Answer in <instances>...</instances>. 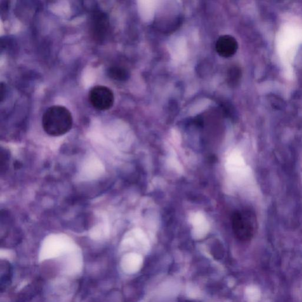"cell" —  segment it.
Instances as JSON below:
<instances>
[{"label":"cell","mask_w":302,"mask_h":302,"mask_svg":"<svg viewBox=\"0 0 302 302\" xmlns=\"http://www.w3.org/2000/svg\"><path fill=\"white\" fill-rule=\"evenodd\" d=\"M71 113L62 106H53L46 111L42 118V127L46 133L53 137H59L72 129Z\"/></svg>","instance_id":"1"},{"label":"cell","mask_w":302,"mask_h":302,"mask_svg":"<svg viewBox=\"0 0 302 302\" xmlns=\"http://www.w3.org/2000/svg\"><path fill=\"white\" fill-rule=\"evenodd\" d=\"M234 234L239 240L247 241L254 235L256 220L254 213L249 209L235 212L231 219Z\"/></svg>","instance_id":"2"},{"label":"cell","mask_w":302,"mask_h":302,"mask_svg":"<svg viewBox=\"0 0 302 302\" xmlns=\"http://www.w3.org/2000/svg\"><path fill=\"white\" fill-rule=\"evenodd\" d=\"M110 31V22L107 14L96 11L92 14L89 24V33L94 42L100 43L107 39Z\"/></svg>","instance_id":"3"},{"label":"cell","mask_w":302,"mask_h":302,"mask_svg":"<svg viewBox=\"0 0 302 302\" xmlns=\"http://www.w3.org/2000/svg\"><path fill=\"white\" fill-rule=\"evenodd\" d=\"M89 100L92 107L99 111H107L112 107L114 94L111 89L104 86H94L89 94Z\"/></svg>","instance_id":"4"},{"label":"cell","mask_w":302,"mask_h":302,"mask_svg":"<svg viewBox=\"0 0 302 302\" xmlns=\"http://www.w3.org/2000/svg\"><path fill=\"white\" fill-rule=\"evenodd\" d=\"M218 54L223 58H231L235 55L238 49V43L235 37L224 35L219 38L216 45Z\"/></svg>","instance_id":"5"},{"label":"cell","mask_w":302,"mask_h":302,"mask_svg":"<svg viewBox=\"0 0 302 302\" xmlns=\"http://www.w3.org/2000/svg\"><path fill=\"white\" fill-rule=\"evenodd\" d=\"M13 274V266L6 260L0 261V290L3 293L12 284Z\"/></svg>","instance_id":"6"},{"label":"cell","mask_w":302,"mask_h":302,"mask_svg":"<svg viewBox=\"0 0 302 302\" xmlns=\"http://www.w3.org/2000/svg\"><path fill=\"white\" fill-rule=\"evenodd\" d=\"M41 282L40 280L35 281L32 284L29 285L27 288H24L23 292L18 294L17 302H25L31 300V299L39 293L41 290Z\"/></svg>","instance_id":"7"},{"label":"cell","mask_w":302,"mask_h":302,"mask_svg":"<svg viewBox=\"0 0 302 302\" xmlns=\"http://www.w3.org/2000/svg\"><path fill=\"white\" fill-rule=\"evenodd\" d=\"M108 75L111 79L119 81H124L128 79L129 73L126 68L123 66L114 65L109 67Z\"/></svg>","instance_id":"8"},{"label":"cell","mask_w":302,"mask_h":302,"mask_svg":"<svg viewBox=\"0 0 302 302\" xmlns=\"http://www.w3.org/2000/svg\"><path fill=\"white\" fill-rule=\"evenodd\" d=\"M241 77V71L240 67L236 66L230 67L227 73L228 85L235 88L238 85Z\"/></svg>","instance_id":"9"},{"label":"cell","mask_w":302,"mask_h":302,"mask_svg":"<svg viewBox=\"0 0 302 302\" xmlns=\"http://www.w3.org/2000/svg\"><path fill=\"white\" fill-rule=\"evenodd\" d=\"M5 91V87L3 85V83H1V93H0V94H1V102L2 101V100L4 99V98Z\"/></svg>","instance_id":"10"}]
</instances>
